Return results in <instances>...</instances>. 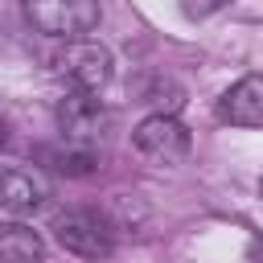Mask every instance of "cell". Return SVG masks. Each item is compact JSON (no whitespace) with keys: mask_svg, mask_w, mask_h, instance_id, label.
<instances>
[{"mask_svg":"<svg viewBox=\"0 0 263 263\" xmlns=\"http://www.w3.org/2000/svg\"><path fill=\"white\" fill-rule=\"evenodd\" d=\"M25 16L45 37L78 41L99 25V0H25Z\"/></svg>","mask_w":263,"mask_h":263,"instance_id":"1","label":"cell"},{"mask_svg":"<svg viewBox=\"0 0 263 263\" xmlns=\"http://www.w3.org/2000/svg\"><path fill=\"white\" fill-rule=\"evenodd\" d=\"M53 234L78 259H107L115 251V230H111L107 214H99V210H66V214H58Z\"/></svg>","mask_w":263,"mask_h":263,"instance_id":"2","label":"cell"},{"mask_svg":"<svg viewBox=\"0 0 263 263\" xmlns=\"http://www.w3.org/2000/svg\"><path fill=\"white\" fill-rule=\"evenodd\" d=\"M132 144H136V152H140L144 160H152V164H181V160L189 156V127H185L177 115L156 111V115L140 119V127L132 132Z\"/></svg>","mask_w":263,"mask_h":263,"instance_id":"3","label":"cell"},{"mask_svg":"<svg viewBox=\"0 0 263 263\" xmlns=\"http://www.w3.org/2000/svg\"><path fill=\"white\" fill-rule=\"evenodd\" d=\"M58 66V78L70 82L74 90H103L111 82V53L99 45V41H66V49L53 58Z\"/></svg>","mask_w":263,"mask_h":263,"instance_id":"4","label":"cell"},{"mask_svg":"<svg viewBox=\"0 0 263 263\" xmlns=\"http://www.w3.org/2000/svg\"><path fill=\"white\" fill-rule=\"evenodd\" d=\"M111 123L107 107L95 99V90H70L58 103V127L62 140H78V144H95L103 136V127Z\"/></svg>","mask_w":263,"mask_h":263,"instance_id":"5","label":"cell"},{"mask_svg":"<svg viewBox=\"0 0 263 263\" xmlns=\"http://www.w3.org/2000/svg\"><path fill=\"white\" fill-rule=\"evenodd\" d=\"M49 197V181L37 168H4L0 173V205L8 214H33L37 205H45Z\"/></svg>","mask_w":263,"mask_h":263,"instance_id":"6","label":"cell"},{"mask_svg":"<svg viewBox=\"0 0 263 263\" xmlns=\"http://www.w3.org/2000/svg\"><path fill=\"white\" fill-rule=\"evenodd\" d=\"M218 115L234 127H263V74L238 78L218 99Z\"/></svg>","mask_w":263,"mask_h":263,"instance_id":"7","label":"cell"},{"mask_svg":"<svg viewBox=\"0 0 263 263\" xmlns=\"http://www.w3.org/2000/svg\"><path fill=\"white\" fill-rule=\"evenodd\" d=\"M37 160L53 173H66V177H86L95 173L99 164V152L90 144H78V140H66V144H41L37 148Z\"/></svg>","mask_w":263,"mask_h":263,"instance_id":"8","label":"cell"},{"mask_svg":"<svg viewBox=\"0 0 263 263\" xmlns=\"http://www.w3.org/2000/svg\"><path fill=\"white\" fill-rule=\"evenodd\" d=\"M45 242L25 222H0V263H41Z\"/></svg>","mask_w":263,"mask_h":263,"instance_id":"9","label":"cell"},{"mask_svg":"<svg viewBox=\"0 0 263 263\" xmlns=\"http://www.w3.org/2000/svg\"><path fill=\"white\" fill-rule=\"evenodd\" d=\"M230 0H181V12L189 16V21H205V16H214L218 8H226Z\"/></svg>","mask_w":263,"mask_h":263,"instance_id":"10","label":"cell"},{"mask_svg":"<svg viewBox=\"0 0 263 263\" xmlns=\"http://www.w3.org/2000/svg\"><path fill=\"white\" fill-rule=\"evenodd\" d=\"M247 263H263V238H251V247H247Z\"/></svg>","mask_w":263,"mask_h":263,"instance_id":"11","label":"cell"},{"mask_svg":"<svg viewBox=\"0 0 263 263\" xmlns=\"http://www.w3.org/2000/svg\"><path fill=\"white\" fill-rule=\"evenodd\" d=\"M4 140H8V127H4V119H0V144H4Z\"/></svg>","mask_w":263,"mask_h":263,"instance_id":"12","label":"cell"},{"mask_svg":"<svg viewBox=\"0 0 263 263\" xmlns=\"http://www.w3.org/2000/svg\"><path fill=\"white\" fill-rule=\"evenodd\" d=\"M259 193H263V177H259Z\"/></svg>","mask_w":263,"mask_h":263,"instance_id":"13","label":"cell"}]
</instances>
